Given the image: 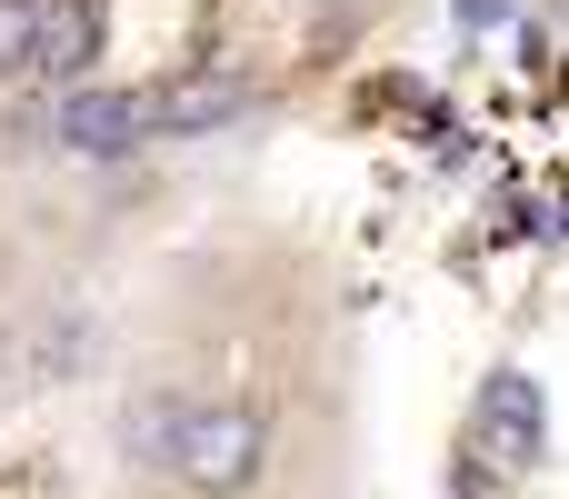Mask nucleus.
<instances>
[{
	"label": "nucleus",
	"mask_w": 569,
	"mask_h": 499,
	"mask_svg": "<svg viewBox=\"0 0 569 499\" xmlns=\"http://www.w3.org/2000/svg\"><path fill=\"white\" fill-rule=\"evenodd\" d=\"M280 420L260 400H180V390H140L130 400V460L180 480L190 499H250L270 480Z\"/></svg>",
	"instance_id": "nucleus-1"
},
{
	"label": "nucleus",
	"mask_w": 569,
	"mask_h": 499,
	"mask_svg": "<svg viewBox=\"0 0 569 499\" xmlns=\"http://www.w3.org/2000/svg\"><path fill=\"white\" fill-rule=\"evenodd\" d=\"M50 140L70 160H130L150 140V90H130V80H70L60 110H50Z\"/></svg>",
	"instance_id": "nucleus-2"
},
{
	"label": "nucleus",
	"mask_w": 569,
	"mask_h": 499,
	"mask_svg": "<svg viewBox=\"0 0 569 499\" xmlns=\"http://www.w3.org/2000/svg\"><path fill=\"white\" fill-rule=\"evenodd\" d=\"M540 430H550L540 420V380L530 370H490L480 400H470V470H500V480L530 470L540 460Z\"/></svg>",
	"instance_id": "nucleus-3"
},
{
	"label": "nucleus",
	"mask_w": 569,
	"mask_h": 499,
	"mask_svg": "<svg viewBox=\"0 0 569 499\" xmlns=\"http://www.w3.org/2000/svg\"><path fill=\"white\" fill-rule=\"evenodd\" d=\"M250 70H200V80H170L150 90V140H200V130H230L250 110Z\"/></svg>",
	"instance_id": "nucleus-4"
},
{
	"label": "nucleus",
	"mask_w": 569,
	"mask_h": 499,
	"mask_svg": "<svg viewBox=\"0 0 569 499\" xmlns=\"http://www.w3.org/2000/svg\"><path fill=\"white\" fill-rule=\"evenodd\" d=\"M100 40H110V10L100 0H50L40 10V40H30V80H90L100 70Z\"/></svg>",
	"instance_id": "nucleus-5"
},
{
	"label": "nucleus",
	"mask_w": 569,
	"mask_h": 499,
	"mask_svg": "<svg viewBox=\"0 0 569 499\" xmlns=\"http://www.w3.org/2000/svg\"><path fill=\"white\" fill-rule=\"evenodd\" d=\"M40 10L50 0H0V80L30 70V40H40Z\"/></svg>",
	"instance_id": "nucleus-6"
}]
</instances>
